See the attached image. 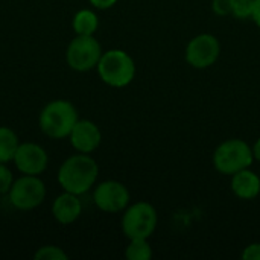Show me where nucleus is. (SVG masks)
I'll return each instance as SVG.
<instances>
[{"label": "nucleus", "instance_id": "f257e3e1", "mask_svg": "<svg viewBox=\"0 0 260 260\" xmlns=\"http://www.w3.org/2000/svg\"><path fill=\"white\" fill-rule=\"evenodd\" d=\"M98 178V165L85 154L67 158L58 174V181L69 193L79 195L87 192Z\"/></svg>", "mask_w": 260, "mask_h": 260}, {"label": "nucleus", "instance_id": "f03ea898", "mask_svg": "<svg viewBox=\"0 0 260 260\" xmlns=\"http://www.w3.org/2000/svg\"><path fill=\"white\" fill-rule=\"evenodd\" d=\"M76 122L78 113L67 101H53L46 105L40 114L41 131L52 139H64L70 136Z\"/></svg>", "mask_w": 260, "mask_h": 260}, {"label": "nucleus", "instance_id": "7ed1b4c3", "mask_svg": "<svg viewBox=\"0 0 260 260\" xmlns=\"http://www.w3.org/2000/svg\"><path fill=\"white\" fill-rule=\"evenodd\" d=\"M98 70L104 82L113 87L128 85L136 73L134 61L123 50H108L98 62Z\"/></svg>", "mask_w": 260, "mask_h": 260}, {"label": "nucleus", "instance_id": "20e7f679", "mask_svg": "<svg viewBox=\"0 0 260 260\" xmlns=\"http://www.w3.org/2000/svg\"><path fill=\"white\" fill-rule=\"evenodd\" d=\"M215 166L222 174H236L253 161V151L244 140H227L215 152Z\"/></svg>", "mask_w": 260, "mask_h": 260}, {"label": "nucleus", "instance_id": "39448f33", "mask_svg": "<svg viewBox=\"0 0 260 260\" xmlns=\"http://www.w3.org/2000/svg\"><path fill=\"white\" fill-rule=\"evenodd\" d=\"M157 225L155 209L148 203H137L123 216L122 229L129 239H148Z\"/></svg>", "mask_w": 260, "mask_h": 260}, {"label": "nucleus", "instance_id": "423d86ee", "mask_svg": "<svg viewBox=\"0 0 260 260\" xmlns=\"http://www.w3.org/2000/svg\"><path fill=\"white\" fill-rule=\"evenodd\" d=\"M101 56V46L93 35H78L67 49V62L78 72L93 69L98 66Z\"/></svg>", "mask_w": 260, "mask_h": 260}, {"label": "nucleus", "instance_id": "0eeeda50", "mask_svg": "<svg viewBox=\"0 0 260 260\" xmlns=\"http://www.w3.org/2000/svg\"><path fill=\"white\" fill-rule=\"evenodd\" d=\"M46 187L43 181L34 175L18 178L9 189L11 204L18 210H32L44 200Z\"/></svg>", "mask_w": 260, "mask_h": 260}, {"label": "nucleus", "instance_id": "6e6552de", "mask_svg": "<svg viewBox=\"0 0 260 260\" xmlns=\"http://www.w3.org/2000/svg\"><path fill=\"white\" fill-rule=\"evenodd\" d=\"M219 56V41L213 35L195 37L186 49V59L195 69H206L212 66Z\"/></svg>", "mask_w": 260, "mask_h": 260}, {"label": "nucleus", "instance_id": "1a4fd4ad", "mask_svg": "<svg viewBox=\"0 0 260 260\" xmlns=\"http://www.w3.org/2000/svg\"><path fill=\"white\" fill-rule=\"evenodd\" d=\"M128 201H129V193L126 187L117 181H105L99 184L94 190L96 206L108 213H116L123 210Z\"/></svg>", "mask_w": 260, "mask_h": 260}, {"label": "nucleus", "instance_id": "9d476101", "mask_svg": "<svg viewBox=\"0 0 260 260\" xmlns=\"http://www.w3.org/2000/svg\"><path fill=\"white\" fill-rule=\"evenodd\" d=\"M14 161L18 171L24 175H38L47 166V154L41 146L35 143H23L18 145Z\"/></svg>", "mask_w": 260, "mask_h": 260}, {"label": "nucleus", "instance_id": "9b49d317", "mask_svg": "<svg viewBox=\"0 0 260 260\" xmlns=\"http://www.w3.org/2000/svg\"><path fill=\"white\" fill-rule=\"evenodd\" d=\"M70 142L76 151L88 154L99 146L101 131L90 120H78L70 133Z\"/></svg>", "mask_w": 260, "mask_h": 260}, {"label": "nucleus", "instance_id": "f8f14e48", "mask_svg": "<svg viewBox=\"0 0 260 260\" xmlns=\"http://www.w3.org/2000/svg\"><path fill=\"white\" fill-rule=\"evenodd\" d=\"M52 212L59 224H72L81 215V201L76 198V195L66 192L55 200Z\"/></svg>", "mask_w": 260, "mask_h": 260}, {"label": "nucleus", "instance_id": "ddd939ff", "mask_svg": "<svg viewBox=\"0 0 260 260\" xmlns=\"http://www.w3.org/2000/svg\"><path fill=\"white\" fill-rule=\"evenodd\" d=\"M233 192L242 198V200H253L259 195L260 180L254 172H250L247 169H242L235 174L232 181Z\"/></svg>", "mask_w": 260, "mask_h": 260}, {"label": "nucleus", "instance_id": "4468645a", "mask_svg": "<svg viewBox=\"0 0 260 260\" xmlns=\"http://www.w3.org/2000/svg\"><path fill=\"white\" fill-rule=\"evenodd\" d=\"M18 148V139L9 128H0V163H6L14 158Z\"/></svg>", "mask_w": 260, "mask_h": 260}, {"label": "nucleus", "instance_id": "2eb2a0df", "mask_svg": "<svg viewBox=\"0 0 260 260\" xmlns=\"http://www.w3.org/2000/svg\"><path fill=\"white\" fill-rule=\"evenodd\" d=\"M73 29L76 30L78 35H93L98 29V17L94 15V12L88 9L79 11L75 15Z\"/></svg>", "mask_w": 260, "mask_h": 260}, {"label": "nucleus", "instance_id": "dca6fc26", "mask_svg": "<svg viewBox=\"0 0 260 260\" xmlns=\"http://www.w3.org/2000/svg\"><path fill=\"white\" fill-rule=\"evenodd\" d=\"M125 254L129 260H148L151 259L152 251L146 239H131Z\"/></svg>", "mask_w": 260, "mask_h": 260}, {"label": "nucleus", "instance_id": "f3484780", "mask_svg": "<svg viewBox=\"0 0 260 260\" xmlns=\"http://www.w3.org/2000/svg\"><path fill=\"white\" fill-rule=\"evenodd\" d=\"M37 260H67V254L58 247H43L35 253Z\"/></svg>", "mask_w": 260, "mask_h": 260}, {"label": "nucleus", "instance_id": "a211bd4d", "mask_svg": "<svg viewBox=\"0 0 260 260\" xmlns=\"http://www.w3.org/2000/svg\"><path fill=\"white\" fill-rule=\"evenodd\" d=\"M253 5L254 0H235L233 15L238 18H247L253 14Z\"/></svg>", "mask_w": 260, "mask_h": 260}, {"label": "nucleus", "instance_id": "6ab92c4d", "mask_svg": "<svg viewBox=\"0 0 260 260\" xmlns=\"http://www.w3.org/2000/svg\"><path fill=\"white\" fill-rule=\"evenodd\" d=\"M11 186H12V174L3 163H0V195L9 192Z\"/></svg>", "mask_w": 260, "mask_h": 260}, {"label": "nucleus", "instance_id": "aec40b11", "mask_svg": "<svg viewBox=\"0 0 260 260\" xmlns=\"http://www.w3.org/2000/svg\"><path fill=\"white\" fill-rule=\"evenodd\" d=\"M235 0H213V11L218 15H229L233 14Z\"/></svg>", "mask_w": 260, "mask_h": 260}, {"label": "nucleus", "instance_id": "412c9836", "mask_svg": "<svg viewBox=\"0 0 260 260\" xmlns=\"http://www.w3.org/2000/svg\"><path fill=\"white\" fill-rule=\"evenodd\" d=\"M242 257L245 260H260V244H253L247 247L242 253Z\"/></svg>", "mask_w": 260, "mask_h": 260}, {"label": "nucleus", "instance_id": "4be33fe9", "mask_svg": "<svg viewBox=\"0 0 260 260\" xmlns=\"http://www.w3.org/2000/svg\"><path fill=\"white\" fill-rule=\"evenodd\" d=\"M90 2H91V5H94L99 9H107L110 6H113L117 0H90Z\"/></svg>", "mask_w": 260, "mask_h": 260}, {"label": "nucleus", "instance_id": "5701e85b", "mask_svg": "<svg viewBox=\"0 0 260 260\" xmlns=\"http://www.w3.org/2000/svg\"><path fill=\"white\" fill-rule=\"evenodd\" d=\"M253 20L256 21V24L260 26V0H254V5H253V14H251Z\"/></svg>", "mask_w": 260, "mask_h": 260}, {"label": "nucleus", "instance_id": "b1692460", "mask_svg": "<svg viewBox=\"0 0 260 260\" xmlns=\"http://www.w3.org/2000/svg\"><path fill=\"white\" fill-rule=\"evenodd\" d=\"M253 155L257 158L260 161V139L256 142V145H254V149H253Z\"/></svg>", "mask_w": 260, "mask_h": 260}]
</instances>
